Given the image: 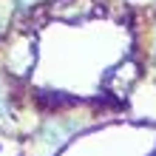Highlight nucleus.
I'll return each instance as SVG.
<instances>
[{
  "label": "nucleus",
  "instance_id": "nucleus-1",
  "mask_svg": "<svg viewBox=\"0 0 156 156\" xmlns=\"http://www.w3.org/2000/svg\"><path fill=\"white\" fill-rule=\"evenodd\" d=\"M60 20L66 23H74V20H88L91 14L97 12V3L94 0H66V3H57V9H51Z\"/></svg>",
  "mask_w": 156,
  "mask_h": 156
},
{
  "label": "nucleus",
  "instance_id": "nucleus-2",
  "mask_svg": "<svg viewBox=\"0 0 156 156\" xmlns=\"http://www.w3.org/2000/svg\"><path fill=\"white\" fill-rule=\"evenodd\" d=\"M6 62H9V68L14 71V74H26V71L31 68V62H34V48H31V40H17L12 48H9V57H6Z\"/></svg>",
  "mask_w": 156,
  "mask_h": 156
},
{
  "label": "nucleus",
  "instance_id": "nucleus-3",
  "mask_svg": "<svg viewBox=\"0 0 156 156\" xmlns=\"http://www.w3.org/2000/svg\"><path fill=\"white\" fill-rule=\"evenodd\" d=\"M136 77H139V71H136V62H122V66L114 68V71H111V77H108V88H111V94L125 97L128 91H131V85L136 82Z\"/></svg>",
  "mask_w": 156,
  "mask_h": 156
},
{
  "label": "nucleus",
  "instance_id": "nucleus-4",
  "mask_svg": "<svg viewBox=\"0 0 156 156\" xmlns=\"http://www.w3.org/2000/svg\"><path fill=\"white\" fill-rule=\"evenodd\" d=\"M6 23H9V14H6V6L0 3V34L6 31Z\"/></svg>",
  "mask_w": 156,
  "mask_h": 156
},
{
  "label": "nucleus",
  "instance_id": "nucleus-5",
  "mask_svg": "<svg viewBox=\"0 0 156 156\" xmlns=\"http://www.w3.org/2000/svg\"><path fill=\"white\" fill-rule=\"evenodd\" d=\"M3 111H6V105H3V99H0V114H3Z\"/></svg>",
  "mask_w": 156,
  "mask_h": 156
}]
</instances>
